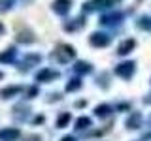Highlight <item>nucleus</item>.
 <instances>
[{"label": "nucleus", "instance_id": "obj_9", "mask_svg": "<svg viewBox=\"0 0 151 141\" xmlns=\"http://www.w3.org/2000/svg\"><path fill=\"white\" fill-rule=\"evenodd\" d=\"M40 60H42L40 55H27V58L23 60V64H21V72H27V70L32 68V66L40 64Z\"/></svg>", "mask_w": 151, "mask_h": 141}, {"label": "nucleus", "instance_id": "obj_20", "mask_svg": "<svg viewBox=\"0 0 151 141\" xmlns=\"http://www.w3.org/2000/svg\"><path fill=\"white\" fill-rule=\"evenodd\" d=\"M70 119H72V117H70V113H60L59 119H57V128H64V126L70 122Z\"/></svg>", "mask_w": 151, "mask_h": 141}, {"label": "nucleus", "instance_id": "obj_14", "mask_svg": "<svg viewBox=\"0 0 151 141\" xmlns=\"http://www.w3.org/2000/svg\"><path fill=\"white\" fill-rule=\"evenodd\" d=\"M140 124H142V115H140V113H132L129 119H127V128H129V130L140 128Z\"/></svg>", "mask_w": 151, "mask_h": 141}, {"label": "nucleus", "instance_id": "obj_28", "mask_svg": "<svg viewBox=\"0 0 151 141\" xmlns=\"http://www.w3.org/2000/svg\"><path fill=\"white\" fill-rule=\"evenodd\" d=\"M0 79H2V72H0Z\"/></svg>", "mask_w": 151, "mask_h": 141}, {"label": "nucleus", "instance_id": "obj_3", "mask_svg": "<svg viewBox=\"0 0 151 141\" xmlns=\"http://www.w3.org/2000/svg\"><path fill=\"white\" fill-rule=\"evenodd\" d=\"M134 72H136V64L132 60H127V62H121L115 66V73L123 79H130L134 75Z\"/></svg>", "mask_w": 151, "mask_h": 141}, {"label": "nucleus", "instance_id": "obj_18", "mask_svg": "<svg viewBox=\"0 0 151 141\" xmlns=\"http://www.w3.org/2000/svg\"><path fill=\"white\" fill-rule=\"evenodd\" d=\"M78 88H81V79L79 77H74V79H70V81L66 83V92L78 90Z\"/></svg>", "mask_w": 151, "mask_h": 141}, {"label": "nucleus", "instance_id": "obj_25", "mask_svg": "<svg viewBox=\"0 0 151 141\" xmlns=\"http://www.w3.org/2000/svg\"><path fill=\"white\" fill-rule=\"evenodd\" d=\"M129 103H119V105H117V109H129Z\"/></svg>", "mask_w": 151, "mask_h": 141}, {"label": "nucleus", "instance_id": "obj_24", "mask_svg": "<svg viewBox=\"0 0 151 141\" xmlns=\"http://www.w3.org/2000/svg\"><path fill=\"white\" fill-rule=\"evenodd\" d=\"M60 141H78V139H76L74 135H64V137L60 139Z\"/></svg>", "mask_w": 151, "mask_h": 141}, {"label": "nucleus", "instance_id": "obj_10", "mask_svg": "<svg viewBox=\"0 0 151 141\" xmlns=\"http://www.w3.org/2000/svg\"><path fill=\"white\" fill-rule=\"evenodd\" d=\"M21 92H23L21 85H12V87H6V88L0 90V98H13V96H17V94H21Z\"/></svg>", "mask_w": 151, "mask_h": 141}, {"label": "nucleus", "instance_id": "obj_16", "mask_svg": "<svg viewBox=\"0 0 151 141\" xmlns=\"http://www.w3.org/2000/svg\"><path fill=\"white\" fill-rule=\"evenodd\" d=\"M111 105H108V103H100V105L94 109V115L96 117H100V119H106V117H110V113H111Z\"/></svg>", "mask_w": 151, "mask_h": 141}, {"label": "nucleus", "instance_id": "obj_4", "mask_svg": "<svg viewBox=\"0 0 151 141\" xmlns=\"http://www.w3.org/2000/svg\"><path fill=\"white\" fill-rule=\"evenodd\" d=\"M123 19H125L123 11H111V13H106V15L100 17V25L102 26H117Z\"/></svg>", "mask_w": 151, "mask_h": 141}, {"label": "nucleus", "instance_id": "obj_8", "mask_svg": "<svg viewBox=\"0 0 151 141\" xmlns=\"http://www.w3.org/2000/svg\"><path fill=\"white\" fill-rule=\"evenodd\" d=\"M21 132L17 128H4L0 130V141H17Z\"/></svg>", "mask_w": 151, "mask_h": 141}, {"label": "nucleus", "instance_id": "obj_17", "mask_svg": "<svg viewBox=\"0 0 151 141\" xmlns=\"http://www.w3.org/2000/svg\"><path fill=\"white\" fill-rule=\"evenodd\" d=\"M136 26L142 28V30H145V32H151V17L149 15L140 17L138 21H136Z\"/></svg>", "mask_w": 151, "mask_h": 141}, {"label": "nucleus", "instance_id": "obj_22", "mask_svg": "<svg viewBox=\"0 0 151 141\" xmlns=\"http://www.w3.org/2000/svg\"><path fill=\"white\" fill-rule=\"evenodd\" d=\"M13 6V0H0V11H8Z\"/></svg>", "mask_w": 151, "mask_h": 141}, {"label": "nucleus", "instance_id": "obj_2", "mask_svg": "<svg viewBox=\"0 0 151 141\" xmlns=\"http://www.w3.org/2000/svg\"><path fill=\"white\" fill-rule=\"evenodd\" d=\"M119 0H89V2L83 4V11L85 13H91V11H98V9H106L117 4Z\"/></svg>", "mask_w": 151, "mask_h": 141}, {"label": "nucleus", "instance_id": "obj_26", "mask_svg": "<svg viewBox=\"0 0 151 141\" xmlns=\"http://www.w3.org/2000/svg\"><path fill=\"white\" fill-rule=\"evenodd\" d=\"M147 139H151V132H149V134H145V135H144V141H147Z\"/></svg>", "mask_w": 151, "mask_h": 141}, {"label": "nucleus", "instance_id": "obj_5", "mask_svg": "<svg viewBox=\"0 0 151 141\" xmlns=\"http://www.w3.org/2000/svg\"><path fill=\"white\" fill-rule=\"evenodd\" d=\"M110 41H111V36L104 34V32H94L89 38V43L94 47H106V45H110Z\"/></svg>", "mask_w": 151, "mask_h": 141}, {"label": "nucleus", "instance_id": "obj_23", "mask_svg": "<svg viewBox=\"0 0 151 141\" xmlns=\"http://www.w3.org/2000/svg\"><path fill=\"white\" fill-rule=\"evenodd\" d=\"M38 94V87H28L27 88V98H34Z\"/></svg>", "mask_w": 151, "mask_h": 141}, {"label": "nucleus", "instance_id": "obj_15", "mask_svg": "<svg viewBox=\"0 0 151 141\" xmlns=\"http://www.w3.org/2000/svg\"><path fill=\"white\" fill-rule=\"evenodd\" d=\"M91 70H93V66L89 64V62H85V60H79V62H76V66H74V72L79 73V75L91 73Z\"/></svg>", "mask_w": 151, "mask_h": 141}, {"label": "nucleus", "instance_id": "obj_21", "mask_svg": "<svg viewBox=\"0 0 151 141\" xmlns=\"http://www.w3.org/2000/svg\"><path fill=\"white\" fill-rule=\"evenodd\" d=\"M17 41H23V43H30V41H34V38L30 36V32H21V34H17Z\"/></svg>", "mask_w": 151, "mask_h": 141}, {"label": "nucleus", "instance_id": "obj_19", "mask_svg": "<svg viewBox=\"0 0 151 141\" xmlns=\"http://www.w3.org/2000/svg\"><path fill=\"white\" fill-rule=\"evenodd\" d=\"M89 126H91V119L89 117H79L76 120V130H87Z\"/></svg>", "mask_w": 151, "mask_h": 141}, {"label": "nucleus", "instance_id": "obj_13", "mask_svg": "<svg viewBox=\"0 0 151 141\" xmlns=\"http://www.w3.org/2000/svg\"><path fill=\"white\" fill-rule=\"evenodd\" d=\"M134 47H136V41L132 40V38H129V40H125V41L119 45V49H117V55H121V56H123V55H129L130 51L134 49Z\"/></svg>", "mask_w": 151, "mask_h": 141}, {"label": "nucleus", "instance_id": "obj_27", "mask_svg": "<svg viewBox=\"0 0 151 141\" xmlns=\"http://www.w3.org/2000/svg\"><path fill=\"white\" fill-rule=\"evenodd\" d=\"M0 32H4V26L2 25H0Z\"/></svg>", "mask_w": 151, "mask_h": 141}, {"label": "nucleus", "instance_id": "obj_7", "mask_svg": "<svg viewBox=\"0 0 151 141\" xmlns=\"http://www.w3.org/2000/svg\"><path fill=\"white\" fill-rule=\"evenodd\" d=\"M53 11L59 13V15H66L72 8V0H53Z\"/></svg>", "mask_w": 151, "mask_h": 141}, {"label": "nucleus", "instance_id": "obj_1", "mask_svg": "<svg viewBox=\"0 0 151 141\" xmlns=\"http://www.w3.org/2000/svg\"><path fill=\"white\" fill-rule=\"evenodd\" d=\"M74 56H76V51H74V47L68 45V43H59L55 47V51L51 53V58L57 60V62H60V64L70 62Z\"/></svg>", "mask_w": 151, "mask_h": 141}, {"label": "nucleus", "instance_id": "obj_11", "mask_svg": "<svg viewBox=\"0 0 151 141\" xmlns=\"http://www.w3.org/2000/svg\"><path fill=\"white\" fill-rule=\"evenodd\" d=\"M83 25H85L83 19H81V17H76V19H70V21L64 23V30L76 32V30H79V28H83Z\"/></svg>", "mask_w": 151, "mask_h": 141}, {"label": "nucleus", "instance_id": "obj_12", "mask_svg": "<svg viewBox=\"0 0 151 141\" xmlns=\"http://www.w3.org/2000/svg\"><path fill=\"white\" fill-rule=\"evenodd\" d=\"M15 56H17V51L13 49V47H9V49L4 51V53H0V64H12V62H15Z\"/></svg>", "mask_w": 151, "mask_h": 141}, {"label": "nucleus", "instance_id": "obj_6", "mask_svg": "<svg viewBox=\"0 0 151 141\" xmlns=\"http://www.w3.org/2000/svg\"><path fill=\"white\" fill-rule=\"evenodd\" d=\"M57 77H59V72L49 70V68H44V70H40V72L36 73V81L38 83H49V81H53Z\"/></svg>", "mask_w": 151, "mask_h": 141}]
</instances>
